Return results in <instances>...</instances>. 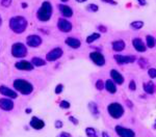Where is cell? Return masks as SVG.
I'll use <instances>...</instances> for the list:
<instances>
[{
  "label": "cell",
  "instance_id": "cell-38",
  "mask_svg": "<svg viewBox=\"0 0 156 137\" xmlns=\"http://www.w3.org/2000/svg\"><path fill=\"white\" fill-rule=\"evenodd\" d=\"M69 121H70L72 124H74V125H78V119L77 118H75L74 116H69Z\"/></svg>",
  "mask_w": 156,
  "mask_h": 137
},
{
  "label": "cell",
  "instance_id": "cell-8",
  "mask_svg": "<svg viewBox=\"0 0 156 137\" xmlns=\"http://www.w3.org/2000/svg\"><path fill=\"white\" fill-rule=\"evenodd\" d=\"M42 38L37 34H30L26 38V44L27 46L31 47V48H37L42 44Z\"/></svg>",
  "mask_w": 156,
  "mask_h": 137
},
{
  "label": "cell",
  "instance_id": "cell-6",
  "mask_svg": "<svg viewBox=\"0 0 156 137\" xmlns=\"http://www.w3.org/2000/svg\"><path fill=\"white\" fill-rule=\"evenodd\" d=\"M64 54V51H63L62 48L57 47V48H54L52 50H50L48 53L46 54V60L47 61H55V60L60 59V57Z\"/></svg>",
  "mask_w": 156,
  "mask_h": 137
},
{
  "label": "cell",
  "instance_id": "cell-20",
  "mask_svg": "<svg viewBox=\"0 0 156 137\" xmlns=\"http://www.w3.org/2000/svg\"><path fill=\"white\" fill-rule=\"evenodd\" d=\"M125 42L122 40H119V41H114V42H112L111 44V47H112V50L116 51V52H121V51H123L124 49H125Z\"/></svg>",
  "mask_w": 156,
  "mask_h": 137
},
{
  "label": "cell",
  "instance_id": "cell-35",
  "mask_svg": "<svg viewBox=\"0 0 156 137\" xmlns=\"http://www.w3.org/2000/svg\"><path fill=\"white\" fill-rule=\"evenodd\" d=\"M63 91H64V85H63V84H58V85L55 87V93H56V95L62 93Z\"/></svg>",
  "mask_w": 156,
  "mask_h": 137
},
{
  "label": "cell",
  "instance_id": "cell-47",
  "mask_svg": "<svg viewBox=\"0 0 156 137\" xmlns=\"http://www.w3.org/2000/svg\"><path fill=\"white\" fill-rule=\"evenodd\" d=\"M127 103H128V106H129V107H132V103H131V102L127 101Z\"/></svg>",
  "mask_w": 156,
  "mask_h": 137
},
{
  "label": "cell",
  "instance_id": "cell-49",
  "mask_svg": "<svg viewBox=\"0 0 156 137\" xmlns=\"http://www.w3.org/2000/svg\"><path fill=\"white\" fill-rule=\"evenodd\" d=\"M60 1H63V2H67L68 0H60Z\"/></svg>",
  "mask_w": 156,
  "mask_h": 137
},
{
  "label": "cell",
  "instance_id": "cell-4",
  "mask_svg": "<svg viewBox=\"0 0 156 137\" xmlns=\"http://www.w3.org/2000/svg\"><path fill=\"white\" fill-rule=\"evenodd\" d=\"M107 111H108V114L112 117V118H121L124 114V107L122 106L120 103H111V104L108 105L107 107Z\"/></svg>",
  "mask_w": 156,
  "mask_h": 137
},
{
  "label": "cell",
  "instance_id": "cell-11",
  "mask_svg": "<svg viewBox=\"0 0 156 137\" xmlns=\"http://www.w3.org/2000/svg\"><path fill=\"white\" fill-rule=\"evenodd\" d=\"M114 59H116V64H132L135 60L134 56H130V55H121V54H116L114 55Z\"/></svg>",
  "mask_w": 156,
  "mask_h": 137
},
{
  "label": "cell",
  "instance_id": "cell-29",
  "mask_svg": "<svg viewBox=\"0 0 156 137\" xmlns=\"http://www.w3.org/2000/svg\"><path fill=\"white\" fill-rule=\"evenodd\" d=\"M86 9H88V11H92V13H96V11H98L99 7H98V5H97V4H94V3H91V4H88V5Z\"/></svg>",
  "mask_w": 156,
  "mask_h": 137
},
{
  "label": "cell",
  "instance_id": "cell-45",
  "mask_svg": "<svg viewBox=\"0 0 156 137\" xmlns=\"http://www.w3.org/2000/svg\"><path fill=\"white\" fill-rule=\"evenodd\" d=\"M25 112H26V113H30L31 112V109L30 108H26V109H25Z\"/></svg>",
  "mask_w": 156,
  "mask_h": 137
},
{
  "label": "cell",
  "instance_id": "cell-28",
  "mask_svg": "<svg viewBox=\"0 0 156 137\" xmlns=\"http://www.w3.org/2000/svg\"><path fill=\"white\" fill-rule=\"evenodd\" d=\"M146 42H147L148 48H153V47L155 46V39L152 36H150V34L146 36Z\"/></svg>",
  "mask_w": 156,
  "mask_h": 137
},
{
  "label": "cell",
  "instance_id": "cell-25",
  "mask_svg": "<svg viewBox=\"0 0 156 137\" xmlns=\"http://www.w3.org/2000/svg\"><path fill=\"white\" fill-rule=\"evenodd\" d=\"M99 39H100V33H92L91 36H88L86 38V43L88 44H92V43H94L97 40H99Z\"/></svg>",
  "mask_w": 156,
  "mask_h": 137
},
{
  "label": "cell",
  "instance_id": "cell-43",
  "mask_svg": "<svg viewBox=\"0 0 156 137\" xmlns=\"http://www.w3.org/2000/svg\"><path fill=\"white\" fill-rule=\"evenodd\" d=\"M102 137H110L107 132H102Z\"/></svg>",
  "mask_w": 156,
  "mask_h": 137
},
{
  "label": "cell",
  "instance_id": "cell-22",
  "mask_svg": "<svg viewBox=\"0 0 156 137\" xmlns=\"http://www.w3.org/2000/svg\"><path fill=\"white\" fill-rule=\"evenodd\" d=\"M88 108H90L91 113H92V114L94 115L95 117H99V115H100L99 108H98V106H97L96 103H94V102H91L90 104H88Z\"/></svg>",
  "mask_w": 156,
  "mask_h": 137
},
{
  "label": "cell",
  "instance_id": "cell-14",
  "mask_svg": "<svg viewBox=\"0 0 156 137\" xmlns=\"http://www.w3.org/2000/svg\"><path fill=\"white\" fill-rule=\"evenodd\" d=\"M0 93L2 96H5L6 98H9V99H16V98L18 97V93H16L15 91H13V89H11L9 87L5 86V85H1L0 86Z\"/></svg>",
  "mask_w": 156,
  "mask_h": 137
},
{
  "label": "cell",
  "instance_id": "cell-21",
  "mask_svg": "<svg viewBox=\"0 0 156 137\" xmlns=\"http://www.w3.org/2000/svg\"><path fill=\"white\" fill-rule=\"evenodd\" d=\"M104 88L108 91L109 93H116V83H114L112 80H107V81L104 83Z\"/></svg>",
  "mask_w": 156,
  "mask_h": 137
},
{
  "label": "cell",
  "instance_id": "cell-15",
  "mask_svg": "<svg viewBox=\"0 0 156 137\" xmlns=\"http://www.w3.org/2000/svg\"><path fill=\"white\" fill-rule=\"evenodd\" d=\"M110 77H111V80L114 82V83L119 84V85L123 84L124 81H125L123 75H122L121 73H119L116 70H111V71H110Z\"/></svg>",
  "mask_w": 156,
  "mask_h": 137
},
{
  "label": "cell",
  "instance_id": "cell-46",
  "mask_svg": "<svg viewBox=\"0 0 156 137\" xmlns=\"http://www.w3.org/2000/svg\"><path fill=\"white\" fill-rule=\"evenodd\" d=\"M22 7H23V9H25V7H27V3L23 2V3H22Z\"/></svg>",
  "mask_w": 156,
  "mask_h": 137
},
{
  "label": "cell",
  "instance_id": "cell-16",
  "mask_svg": "<svg viewBox=\"0 0 156 137\" xmlns=\"http://www.w3.org/2000/svg\"><path fill=\"white\" fill-rule=\"evenodd\" d=\"M30 127L35 129V130H42L45 127V122L43 119L39 118V117L33 116L30 121Z\"/></svg>",
  "mask_w": 156,
  "mask_h": 137
},
{
  "label": "cell",
  "instance_id": "cell-30",
  "mask_svg": "<svg viewBox=\"0 0 156 137\" xmlns=\"http://www.w3.org/2000/svg\"><path fill=\"white\" fill-rule=\"evenodd\" d=\"M95 86H96V88L98 89V91H102V89H104V82L102 81L101 79L97 80Z\"/></svg>",
  "mask_w": 156,
  "mask_h": 137
},
{
  "label": "cell",
  "instance_id": "cell-19",
  "mask_svg": "<svg viewBox=\"0 0 156 137\" xmlns=\"http://www.w3.org/2000/svg\"><path fill=\"white\" fill-rule=\"evenodd\" d=\"M65 43L72 49H78L80 46H81V42H80L78 39L72 38V36H71V38H67L66 41H65Z\"/></svg>",
  "mask_w": 156,
  "mask_h": 137
},
{
  "label": "cell",
  "instance_id": "cell-27",
  "mask_svg": "<svg viewBox=\"0 0 156 137\" xmlns=\"http://www.w3.org/2000/svg\"><path fill=\"white\" fill-rule=\"evenodd\" d=\"M130 26H131L133 29H135V30H139L141 28H143L144 22L143 21H133V22L130 24Z\"/></svg>",
  "mask_w": 156,
  "mask_h": 137
},
{
  "label": "cell",
  "instance_id": "cell-36",
  "mask_svg": "<svg viewBox=\"0 0 156 137\" xmlns=\"http://www.w3.org/2000/svg\"><path fill=\"white\" fill-rule=\"evenodd\" d=\"M129 89L130 91H135L136 89V84L134 80H131V81L129 82Z\"/></svg>",
  "mask_w": 156,
  "mask_h": 137
},
{
  "label": "cell",
  "instance_id": "cell-44",
  "mask_svg": "<svg viewBox=\"0 0 156 137\" xmlns=\"http://www.w3.org/2000/svg\"><path fill=\"white\" fill-rule=\"evenodd\" d=\"M75 1H77L78 3H83V2H86V1H88V0H75Z\"/></svg>",
  "mask_w": 156,
  "mask_h": 137
},
{
  "label": "cell",
  "instance_id": "cell-26",
  "mask_svg": "<svg viewBox=\"0 0 156 137\" xmlns=\"http://www.w3.org/2000/svg\"><path fill=\"white\" fill-rule=\"evenodd\" d=\"M86 134L88 137H98V134H97V131L95 130L92 127H88L86 129Z\"/></svg>",
  "mask_w": 156,
  "mask_h": 137
},
{
  "label": "cell",
  "instance_id": "cell-37",
  "mask_svg": "<svg viewBox=\"0 0 156 137\" xmlns=\"http://www.w3.org/2000/svg\"><path fill=\"white\" fill-rule=\"evenodd\" d=\"M63 126H64V124H63L62 121H60V119H56V121H55V128L56 129H60Z\"/></svg>",
  "mask_w": 156,
  "mask_h": 137
},
{
  "label": "cell",
  "instance_id": "cell-13",
  "mask_svg": "<svg viewBox=\"0 0 156 137\" xmlns=\"http://www.w3.org/2000/svg\"><path fill=\"white\" fill-rule=\"evenodd\" d=\"M0 109L4 111H11L14 109V102L9 98H1L0 99Z\"/></svg>",
  "mask_w": 156,
  "mask_h": 137
},
{
  "label": "cell",
  "instance_id": "cell-39",
  "mask_svg": "<svg viewBox=\"0 0 156 137\" xmlns=\"http://www.w3.org/2000/svg\"><path fill=\"white\" fill-rule=\"evenodd\" d=\"M57 137H71V134H69L67 132H62L57 135Z\"/></svg>",
  "mask_w": 156,
  "mask_h": 137
},
{
  "label": "cell",
  "instance_id": "cell-17",
  "mask_svg": "<svg viewBox=\"0 0 156 137\" xmlns=\"http://www.w3.org/2000/svg\"><path fill=\"white\" fill-rule=\"evenodd\" d=\"M132 46L135 49L137 52H145L146 49H147V46L145 45V43L141 40V39H134L132 41Z\"/></svg>",
  "mask_w": 156,
  "mask_h": 137
},
{
  "label": "cell",
  "instance_id": "cell-32",
  "mask_svg": "<svg viewBox=\"0 0 156 137\" xmlns=\"http://www.w3.org/2000/svg\"><path fill=\"white\" fill-rule=\"evenodd\" d=\"M148 75H149L150 78H152V79H155L156 78V68H149L148 70Z\"/></svg>",
  "mask_w": 156,
  "mask_h": 137
},
{
  "label": "cell",
  "instance_id": "cell-24",
  "mask_svg": "<svg viewBox=\"0 0 156 137\" xmlns=\"http://www.w3.org/2000/svg\"><path fill=\"white\" fill-rule=\"evenodd\" d=\"M30 62L32 64L33 66H43L46 64V61L40 57H33Z\"/></svg>",
  "mask_w": 156,
  "mask_h": 137
},
{
  "label": "cell",
  "instance_id": "cell-31",
  "mask_svg": "<svg viewBox=\"0 0 156 137\" xmlns=\"http://www.w3.org/2000/svg\"><path fill=\"white\" fill-rule=\"evenodd\" d=\"M70 106H71V104L69 103L68 101H60V108H63V109H69L70 108Z\"/></svg>",
  "mask_w": 156,
  "mask_h": 137
},
{
  "label": "cell",
  "instance_id": "cell-12",
  "mask_svg": "<svg viewBox=\"0 0 156 137\" xmlns=\"http://www.w3.org/2000/svg\"><path fill=\"white\" fill-rule=\"evenodd\" d=\"M15 68L20 70V71H32L35 66H32L30 61H27V60H20L15 64Z\"/></svg>",
  "mask_w": 156,
  "mask_h": 137
},
{
  "label": "cell",
  "instance_id": "cell-41",
  "mask_svg": "<svg viewBox=\"0 0 156 137\" xmlns=\"http://www.w3.org/2000/svg\"><path fill=\"white\" fill-rule=\"evenodd\" d=\"M101 1H103V2H105V3H109V4H111V5L116 4V2L114 0H101Z\"/></svg>",
  "mask_w": 156,
  "mask_h": 137
},
{
  "label": "cell",
  "instance_id": "cell-42",
  "mask_svg": "<svg viewBox=\"0 0 156 137\" xmlns=\"http://www.w3.org/2000/svg\"><path fill=\"white\" fill-rule=\"evenodd\" d=\"M137 1H139V4H141L142 6H144V5H146V1H145V0H137Z\"/></svg>",
  "mask_w": 156,
  "mask_h": 137
},
{
  "label": "cell",
  "instance_id": "cell-18",
  "mask_svg": "<svg viewBox=\"0 0 156 137\" xmlns=\"http://www.w3.org/2000/svg\"><path fill=\"white\" fill-rule=\"evenodd\" d=\"M58 9L60 11V14L64 16L65 18H71L73 16V9L70 6L65 4H60L58 5Z\"/></svg>",
  "mask_w": 156,
  "mask_h": 137
},
{
  "label": "cell",
  "instance_id": "cell-10",
  "mask_svg": "<svg viewBox=\"0 0 156 137\" xmlns=\"http://www.w3.org/2000/svg\"><path fill=\"white\" fill-rule=\"evenodd\" d=\"M57 28L60 29L62 32H70L73 28V25L70 21H68L67 19L60 18L57 21Z\"/></svg>",
  "mask_w": 156,
  "mask_h": 137
},
{
  "label": "cell",
  "instance_id": "cell-33",
  "mask_svg": "<svg viewBox=\"0 0 156 137\" xmlns=\"http://www.w3.org/2000/svg\"><path fill=\"white\" fill-rule=\"evenodd\" d=\"M13 0H0V4L4 7H9L12 5Z\"/></svg>",
  "mask_w": 156,
  "mask_h": 137
},
{
  "label": "cell",
  "instance_id": "cell-9",
  "mask_svg": "<svg viewBox=\"0 0 156 137\" xmlns=\"http://www.w3.org/2000/svg\"><path fill=\"white\" fill-rule=\"evenodd\" d=\"M114 130L120 137H135V133L129 128H125V127L118 125V126H116Z\"/></svg>",
  "mask_w": 156,
  "mask_h": 137
},
{
  "label": "cell",
  "instance_id": "cell-48",
  "mask_svg": "<svg viewBox=\"0 0 156 137\" xmlns=\"http://www.w3.org/2000/svg\"><path fill=\"white\" fill-rule=\"evenodd\" d=\"M1 24H2V18H1V16H0V26H1Z\"/></svg>",
  "mask_w": 156,
  "mask_h": 137
},
{
  "label": "cell",
  "instance_id": "cell-7",
  "mask_svg": "<svg viewBox=\"0 0 156 137\" xmlns=\"http://www.w3.org/2000/svg\"><path fill=\"white\" fill-rule=\"evenodd\" d=\"M90 58H91V60L98 66H103L104 64H105V57H104L103 54L100 53V52L95 51V52L90 53Z\"/></svg>",
  "mask_w": 156,
  "mask_h": 137
},
{
  "label": "cell",
  "instance_id": "cell-1",
  "mask_svg": "<svg viewBox=\"0 0 156 137\" xmlns=\"http://www.w3.org/2000/svg\"><path fill=\"white\" fill-rule=\"evenodd\" d=\"M9 25L13 32L21 34V33H23L26 30L28 22L22 16H16V17H13V18L9 19Z\"/></svg>",
  "mask_w": 156,
  "mask_h": 137
},
{
  "label": "cell",
  "instance_id": "cell-2",
  "mask_svg": "<svg viewBox=\"0 0 156 137\" xmlns=\"http://www.w3.org/2000/svg\"><path fill=\"white\" fill-rule=\"evenodd\" d=\"M37 17L41 22H47L50 20L52 17V5L49 1H44L42 3L41 7L37 9Z\"/></svg>",
  "mask_w": 156,
  "mask_h": 137
},
{
  "label": "cell",
  "instance_id": "cell-23",
  "mask_svg": "<svg viewBox=\"0 0 156 137\" xmlns=\"http://www.w3.org/2000/svg\"><path fill=\"white\" fill-rule=\"evenodd\" d=\"M154 89H155V86H154V83L152 81H149L147 83H144V91H146L149 95H152L154 93Z\"/></svg>",
  "mask_w": 156,
  "mask_h": 137
},
{
  "label": "cell",
  "instance_id": "cell-3",
  "mask_svg": "<svg viewBox=\"0 0 156 137\" xmlns=\"http://www.w3.org/2000/svg\"><path fill=\"white\" fill-rule=\"evenodd\" d=\"M14 87L17 91L24 96L30 95L33 91V86L32 84L28 81H25L23 79H16L14 81Z\"/></svg>",
  "mask_w": 156,
  "mask_h": 137
},
{
  "label": "cell",
  "instance_id": "cell-34",
  "mask_svg": "<svg viewBox=\"0 0 156 137\" xmlns=\"http://www.w3.org/2000/svg\"><path fill=\"white\" fill-rule=\"evenodd\" d=\"M139 64L141 66V68H147V66H148L147 59H145V58H139Z\"/></svg>",
  "mask_w": 156,
  "mask_h": 137
},
{
  "label": "cell",
  "instance_id": "cell-5",
  "mask_svg": "<svg viewBox=\"0 0 156 137\" xmlns=\"http://www.w3.org/2000/svg\"><path fill=\"white\" fill-rule=\"evenodd\" d=\"M27 48L23 43H15L12 46V55L16 58H23L27 55Z\"/></svg>",
  "mask_w": 156,
  "mask_h": 137
},
{
  "label": "cell",
  "instance_id": "cell-40",
  "mask_svg": "<svg viewBox=\"0 0 156 137\" xmlns=\"http://www.w3.org/2000/svg\"><path fill=\"white\" fill-rule=\"evenodd\" d=\"M98 29H99V31H101V32H106V31H107V28H106L105 26H103V25H99V26H98Z\"/></svg>",
  "mask_w": 156,
  "mask_h": 137
}]
</instances>
